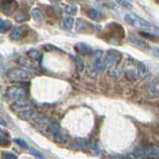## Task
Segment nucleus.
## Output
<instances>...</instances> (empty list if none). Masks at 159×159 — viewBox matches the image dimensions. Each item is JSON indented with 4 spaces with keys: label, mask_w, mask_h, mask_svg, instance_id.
I'll return each instance as SVG.
<instances>
[{
    "label": "nucleus",
    "mask_w": 159,
    "mask_h": 159,
    "mask_svg": "<svg viewBox=\"0 0 159 159\" xmlns=\"http://www.w3.org/2000/svg\"><path fill=\"white\" fill-rule=\"evenodd\" d=\"M134 62H135V66H137V70L140 73L141 76H145V75L148 74V68L145 64L139 61H134Z\"/></svg>",
    "instance_id": "nucleus-19"
},
{
    "label": "nucleus",
    "mask_w": 159,
    "mask_h": 159,
    "mask_svg": "<svg viewBox=\"0 0 159 159\" xmlns=\"http://www.w3.org/2000/svg\"><path fill=\"white\" fill-rule=\"evenodd\" d=\"M74 145L79 148H84L89 145V142L87 139H84V138H76L75 139Z\"/></svg>",
    "instance_id": "nucleus-22"
},
{
    "label": "nucleus",
    "mask_w": 159,
    "mask_h": 159,
    "mask_svg": "<svg viewBox=\"0 0 159 159\" xmlns=\"http://www.w3.org/2000/svg\"><path fill=\"white\" fill-rule=\"evenodd\" d=\"M6 94L10 99L17 102V101H22V99H25V98L28 97L29 92H28V89H25V88L11 87L7 89Z\"/></svg>",
    "instance_id": "nucleus-2"
},
{
    "label": "nucleus",
    "mask_w": 159,
    "mask_h": 159,
    "mask_svg": "<svg viewBox=\"0 0 159 159\" xmlns=\"http://www.w3.org/2000/svg\"><path fill=\"white\" fill-rule=\"evenodd\" d=\"M74 62H75V66H76V69L78 72H82L84 71V60L81 58V56H76L74 58Z\"/></svg>",
    "instance_id": "nucleus-18"
},
{
    "label": "nucleus",
    "mask_w": 159,
    "mask_h": 159,
    "mask_svg": "<svg viewBox=\"0 0 159 159\" xmlns=\"http://www.w3.org/2000/svg\"><path fill=\"white\" fill-rule=\"evenodd\" d=\"M126 75H127L128 79H131V80H135V79H137L136 72H135V71H132V70H130V71H128Z\"/></svg>",
    "instance_id": "nucleus-32"
},
{
    "label": "nucleus",
    "mask_w": 159,
    "mask_h": 159,
    "mask_svg": "<svg viewBox=\"0 0 159 159\" xmlns=\"http://www.w3.org/2000/svg\"><path fill=\"white\" fill-rule=\"evenodd\" d=\"M89 17L92 20H93V21H101L103 18V15L102 12H99L98 10L94 8H91V9H89Z\"/></svg>",
    "instance_id": "nucleus-14"
},
{
    "label": "nucleus",
    "mask_w": 159,
    "mask_h": 159,
    "mask_svg": "<svg viewBox=\"0 0 159 159\" xmlns=\"http://www.w3.org/2000/svg\"><path fill=\"white\" fill-rule=\"evenodd\" d=\"M29 152H30V154L31 155H33V156H35V157H37L38 159H45V157H44V155L43 154L40 152L39 150H37V149H35V148H31L29 150Z\"/></svg>",
    "instance_id": "nucleus-28"
},
{
    "label": "nucleus",
    "mask_w": 159,
    "mask_h": 159,
    "mask_svg": "<svg viewBox=\"0 0 159 159\" xmlns=\"http://www.w3.org/2000/svg\"><path fill=\"white\" fill-rule=\"evenodd\" d=\"M11 109L15 112H24L29 109H33V104L29 101L22 99V101L15 102L11 106Z\"/></svg>",
    "instance_id": "nucleus-6"
},
{
    "label": "nucleus",
    "mask_w": 159,
    "mask_h": 159,
    "mask_svg": "<svg viewBox=\"0 0 159 159\" xmlns=\"http://www.w3.org/2000/svg\"><path fill=\"white\" fill-rule=\"evenodd\" d=\"M129 41H130L132 44L136 45V47L140 48L142 50H146L148 48V44L144 41V40L138 38L136 36H134V35H131V36L129 37Z\"/></svg>",
    "instance_id": "nucleus-10"
},
{
    "label": "nucleus",
    "mask_w": 159,
    "mask_h": 159,
    "mask_svg": "<svg viewBox=\"0 0 159 159\" xmlns=\"http://www.w3.org/2000/svg\"><path fill=\"white\" fill-rule=\"evenodd\" d=\"M27 55L33 60V61H40V60L42 59L41 53H40V51L37 49H30L27 53Z\"/></svg>",
    "instance_id": "nucleus-15"
},
{
    "label": "nucleus",
    "mask_w": 159,
    "mask_h": 159,
    "mask_svg": "<svg viewBox=\"0 0 159 159\" xmlns=\"http://www.w3.org/2000/svg\"><path fill=\"white\" fill-rule=\"evenodd\" d=\"M93 70L96 73H102L106 69V63H104V57L102 51H97L93 54Z\"/></svg>",
    "instance_id": "nucleus-4"
},
{
    "label": "nucleus",
    "mask_w": 159,
    "mask_h": 159,
    "mask_svg": "<svg viewBox=\"0 0 159 159\" xmlns=\"http://www.w3.org/2000/svg\"><path fill=\"white\" fill-rule=\"evenodd\" d=\"M76 49L79 54L84 55V56H87V55H89L92 53L91 46L86 43H78L76 45Z\"/></svg>",
    "instance_id": "nucleus-11"
},
{
    "label": "nucleus",
    "mask_w": 159,
    "mask_h": 159,
    "mask_svg": "<svg viewBox=\"0 0 159 159\" xmlns=\"http://www.w3.org/2000/svg\"><path fill=\"white\" fill-rule=\"evenodd\" d=\"M140 35L143 37H146V38H149V39H153V35L152 34H148V33H143V32H140Z\"/></svg>",
    "instance_id": "nucleus-35"
},
{
    "label": "nucleus",
    "mask_w": 159,
    "mask_h": 159,
    "mask_svg": "<svg viewBox=\"0 0 159 159\" xmlns=\"http://www.w3.org/2000/svg\"><path fill=\"white\" fill-rule=\"evenodd\" d=\"M24 33H25V29L23 27H14L11 32H10V38L12 40H20L23 36H24Z\"/></svg>",
    "instance_id": "nucleus-9"
},
{
    "label": "nucleus",
    "mask_w": 159,
    "mask_h": 159,
    "mask_svg": "<svg viewBox=\"0 0 159 159\" xmlns=\"http://www.w3.org/2000/svg\"><path fill=\"white\" fill-rule=\"evenodd\" d=\"M7 77L11 81H23L28 78V73L23 69H12L7 73Z\"/></svg>",
    "instance_id": "nucleus-5"
},
{
    "label": "nucleus",
    "mask_w": 159,
    "mask_h": 159,
    "mask_svg": "<svg viewBox=\"0 0 159 159\" xmlns=\"http://www.w3.org/2000/svg\"><path fill=\"white\" fill-rule=\"evenodd\" d=\"M147 157L158 158V147L157 146H148L147 147Z\"/></svg>",
    "instance_id": "nucleus-21"
},
{
    "label": "nucleus",
    "mask_w": 159,
    "mask_h": 159,
    "mask_svg": "<svg viewBox=\"0 0 159 159\" xmlns=\"http://www.w3.org/2000/svg\"><path fill=\"white\" fill-rule=\"evenodd\" d=\"M10 144V140L8 138L7 133H5L3 131L0 130V145L2 146H7Z\"/></svg>",
    "instance_id": "nucleus-23"
},
{
    "label": "nucleus",
    "mask_w": 159,
    "mask_h": 159,
    "mask_svg": "<svg viewBox=\"0 0 159 159\" xmlns=\"http://www.w3.org/2000/svg\"><path fill=\"white\" fill-rule=\"evenodd\" d=\"M65 11L69 15H76L78 12V6L75 4H69L65 8Z\"/></svg>",
    "instance_id": "nucleus-24"
},
{
    "label": "nucleus",
    "mask_w": 159,
    "mask_h": 159,
    "mask_svg": "<svg viewBox=\"0 0 159 159\" xmlns=\"http://www.w3.org/2000/svg\"><path fill=\"white\" fill-rule=\"evenodd\" d=\"M111 75H112L113 77H119L121 75V71L118 69H116V68H112L111 70Z\"/></svg>",
    "instance_id": "nucleus-31"
},
{
    "label": "nucleus",
    "mask_w": 159,
    "mask_h": 159,
    "mask_svg": "<svg viewBox=\"0 0 159 159\" xmlns=\"http://www.w3.org/2000/svg\"><path fill=\"white\" fill-rule=\"evenodd\" d=\"M117 3L122 5V6H124L125 8H130L131 7V3L129 2V1H122V0H121V1H118Z\"/></svg>",
    "instance_id": "nucleus-33"
},
{
    "label": "nucleus",
    "mask_w": 159,
    "mask_h": 159,
    "mask_svg": "<svg viewBox=\"0 0 159 159\" xmlns=\"http://www.w3.org/2000/svg\"><path fill=\"white\" fill-rule=\"evenodd\" d=\"M59 129H60V126H59V124L57 122H51V123H50V125L48 126V128H47V131H48V133L54 135V134L56 133Z\"/></svg>",
    "instance_id": "nucleus-25"
},
{
    "label": "nucleus",
    "mask_w": 159,
    "mask_h": 159,
    "mask_svg": "<svg viewBox=\"0 0 159 159\" xmlns=\"http://www.w3.org/2000/svg\"><path fill=\"white\" fill-rule=\"evenodd\" d=\"M0 125L1 126H7V122L4 120V119L2 118V116H0Z\"/></svg>",
    "instance_id": "nucleus-36"
},
{
    "label": "nucleus",
    "mask_w": 159,
    "mask_h": 159,
    "mask_svg": "<svg viewBox=\"0 0 159 159\" xmlns=\"http://www.w3.org/2000/svg\"><path fill=\"white\" fill-rule=\"evenodd\" d=\"M89 26H93V25H89L86 20H84L82 18H79L77 20V23H76V31L78 33L86 32Z\"/></svg>",
    "instance_id": "nucleus-12"
},
{
    "label": "nucleus",
    "mask_w": 159,
    "mask_h": 159,
    "mask_svg": "<svg viewBox=\"0 0 159 159\" xmlns=\"http://www.w3.org/2000/svg\"><path fill=\"white\" fill-rule=\"evenodd\" d=\"M74 19L72 17H67L63 19L62 21V27L65 29V30H71L74 26Z\"/></svg>",
    "instance_id": "nucleus-20"
},
{
    "label": "nucleus",
    "mask_w": 159,
    "mask_h": 159,
    "mask_svg": "<svg viewBox=\"0 0 159 159\" xmlns=\"http://www.w3.org/2000/svg\"><path fill=\"white\" fill-rule=\"evenodd\" d=\"M20 63H21L23 66H25L26 68H29V69H36V65L34 64V62L29 61V60L26 59V58H21V59H20Z\"/></svg>",
    "instance_id": "nucleus-26"
},
{
    "label": "nucleus",
    "mask_w": 159,
    "mask_h": 159,
    "mask_svg": "<svg viewBox=\"0 0 159 159\" xmlns=\"http://www.w3.org/2000/svg\"><path fill=\"white\" fill-rule=\"evenodd\" d=\"M2 156H3L4 159H18L17 156L15 155V154L11 153V152H3Z\"/></svg>",
    "instance_id": "nucleus-30"
},
{
    "label": "nucleus",
    "mask_w": 159,
    "mask_h": 159,
    "mask_svg": "<svg viewBox=\"0 0 159 159\" xmlns=\"http://www.w3.org/2000/svg\"><path fill=\"white\" fill-rule=\"evenodd\" d=\"M124 20L128 23L132 25V26H135L141 29H145V30H152L154 27V25L147 21L146 19H144L140 16H138L136 14L133 13H126L124 15Z\"/></svg>",
    "instance_id": "nucleus-1"
},
{
    "label": "nucleus",
    "mask_w": 159,
    "mask_h": 159,
    "mask_svg": "<svg viewBox=\"0 0 159 159\" xmlns=\"http://www.w3.org/2000/svg\"><path fill=\"white\" fill-rule=\"evenodd\" d=\"M53 136H54L55 141L60 143V144L66 143L68 141V139H69V134L67 133V131H65L64 129H62V128H60Z\"/></svg>",
    "instance_id": "nucleus-7"
},
{
    "label": "nucleus",
    "mask_w": 159,
    "mask_h": 159,
    "mask_svg": "<svg viewBox=\"0 0 159 159\" xmlns=\"http://www.w3.org/2000/svg\"><path fill=\"white\" fill-rule=\"evenodd\" d=\"M120 59H121V53L116 51V50L111 49L107 51L106 58H104V63H106V66L114 68L119 63Z\"/></svg>",
    "instance_id": "nucleus-3"
},
{
    "label": "nucleus",
    "mask_w": 159,
    "mask_h": 159,
    "mask_svg": "<svg viewBox=\"0 0 159 159\" xmlns=\"http://www.w3.org/2000/svg\"><path fill=\"white\" fill-rule=\"evenodd\" d=\"M50 123H51V121L49 120L48 117H42L40 118L38 122L36 123V125L39 129H41V130H44L45 128H48V126L50 125Z\"/></svg>",
    "instance_id": "nucleus-16"
},
{
    "label": "nucleus",
    "mask_w": 159,
    "mask_h": 159,
    "mask_svg": "<svg viewBox=\"0 0 159 159\" xmlns=\"http://www.w3.org/2000/svg\"><path fill=\"white\" fill-rule=\"evenodd\" d=\"M16 6V2L15 1H2L0 4V10L5 14H10L12 10Z\"/></svg>",
    "instance_id": "nucleus-8"
},
{
    "label": "nucleus",
    "mask_w": 159,
    "mask_h": 159,
    "mask_svg": "<svg viewBox=\"0 0 159 159\" xmlns=\"http://www.w3.org/2000/svg\"><path fill=\"white\" fill-rule=\"evenodd\" d=\"M13 141L16 144H18L19 146H21L22 148L28 149V144L26 143V141H25L24 139H22V138H14Z\"/></svg>",
    "instance_id": "nucleus-29"
},
{
    "label": "nucleus",
    "mask_w": 159,
    "mask_h": 159,
    "mask_svg": "<svg viewBox=\"0 0 159 159\" xmlns=\"http://www.w3.org/2000/svg\"><path fill=\"white\" fill-rule=\"evenodd\" d=\"M11 22L8 21V20H3L0 19V33H5L10 30L11 28Z\"/></svg>",
    "instance_id": "nucleus-17"
},
{
    "label": "nucleus",
    "mask_w": 159,
    "mask_h": 159,
    "mask_svg": "<svg viewBox=\"0 0 159 159\" xmlns=\"http://www.w3.org/2000/svg\"><path fill=\"white\" fill-rule=\"evenodd\" d=\"M37 116H38V113L36 112V111H34V109H29V111L19 113V116L22 119H24V120H32L34 118H37Z\"/></svg>",
    "instance_id": "nucleus-13"
},
{
    "label": "nucleus",
    "mask_w": 159,
    "mask_h": 159,
    "mask_svg": "<svg viewBox=\"0 0 159 159\" xmlns=\"http://www.w3.org/2000/svg\"><path fill=\"white\" fill-rule=\"evenodd\" d=\"M31 16L34 18V19H41L43 17L42 15V11L40 10L39 8H34L32 11H31Z\"/></svg>",
    "instance_id": "nucleus-27"
},
{
    "label": "nucleus",
    "mask_w": 159,
    "mask_h": 159,
    "mask_svg": "<svg viewBox=\"0 0 159 159\" xmlns=\"http://www.w3.org/2000/svg\"><path fill=\"white\" fill-rule=\"evenodd\" d=\"M16 21L17 22H23V21H25V20H26L27 18H26V16H25L24 14H21V15H17L16 16Z\"/></svg>",
    "instance_id": "nucleus-34"
}]
</instances>
